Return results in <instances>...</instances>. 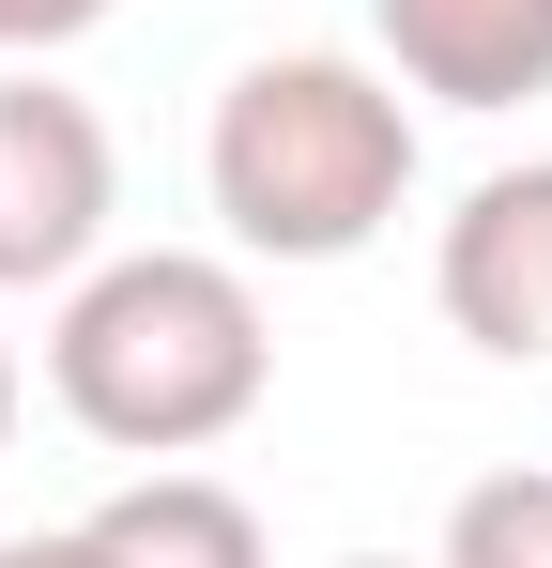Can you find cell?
<instances>
[{"label":"cell","mask_w":552,"mask_h":568,"mask_svg":"<svg viewBox=\"0 0 552 568\" xmlns=\"http://www.w3.org/2000/svg\"><path fill=\"white\" fill-rule=\"evenodd\" d=\"M47 399L78 415L108 462H200V446H231L276 399L262 277L215 262V246H108L92 277H62Z\"/></svg>","instance_id":"1"},{"label":"cell","mask_w":552,"mask_h":568,"mask_svg":"<svg viewBox=\"0 0 552 568\" xmlns=\"http://www.w3.org/2000/svg\"><path fill=\"white\" fill-rule=\"evenodd\" d=\"M200 185H215L231 262H368L415 200V108L338 47H276L215 93Z\"/></svg>","instance_id":"2"},{"label":"cell","mask_w":552,"mask_h":568,"mask_svg":"<svg viewBox=\"0 0 552 568\" xmlns=\"http://www.w3.org/2000/svg\"><path fill=\"white\" fill-rule=\"evenodd\" d=\"M123 215V139L108 108L62 93L47 62H0V292H62L108 262Z\"/></svg>","instance_id":"3"},{"label":"cell","mask_w":552,"mask_h":568,"mask_svg":"<svg viewBox=\"0 0 552 568\" xmlns=\"http://www.w3.org/2000/svg\"><path fill=\"white\" fill-rule=\"evenodd\" d=\"M430 292H446V323L476 338V354H507V369L552 354V154L460 185L446 246H430Z\"/></svg>","instance_id":"4"},{"label":"cell","mask_w":552,"mask_h":568,"mask_svg":"<svg viewBox=\"0 0 552 568\" xmlns=\"http://www.w3.org/2000/svg\"><path fill=\"white\" fill-rule=\"evenodd\" d=\"M399 93L430 108H538L552 93V0H368Z\"/></svg>","instance_id":"5"},{"label":"cell","mask_w":552,"mask_h":568,"mask_svg":"<svg viewBox=\"0 0 552 568\" xmlns=\"http://www.w3.org/2000/svg\"><path fill=\"white\" fill-rule=\"evenodd\" d=\"M78 538H92L108 568H276V554H262V507H246L231 476H200V462H139Z\"/></svg>","instance_id":"6"},{"label":"cell","mask_w":552,"mask_h":568,"mask_svg":"<svg viewBox=\"0 0 552 568\" xmlns=\"http://www.w3.org/2000/svg\"><path fill=\"white\" fill-rule=\"evenodd\" d=\"M430 568H552V462H507L446 507V554Z\"/></svg>","instance_id":"7"},{"label":"cell","mask_w":552,"mask_h":568,"mask_svg":"<svg viewBox=\"0 0 552 568\" xmlns=\"http://www.w3.org/2000/svg\"><path fill=\"white\" fill-rule=\"evenodd\" d=\"M108 16H123V0H0V62H47V47H78Z\"/></svg>","instance_id":"8"},{"label":"cell","mask_w":552,"mask_h":568,"mask_svg":"<svg viewBox=\"0 0 552 568\" xmlns=\"http://www.w3.org/2000/svg\"><path fill=\"white\" fill-rule=\"evenodd\" d=\"M0 568H108V554H92L78 523H47V538H0Z\"/></svg>","instance_id":"9"},{"label":"cell","mask_w":552,"mask_h":568,"mask_svg":"<svg viewBox=\"0 0 552 568\" xmlns=\"http://www.w3.org/2000/svg\"><path fill=\"white\" fill-rule=\"evenodd\" d=\"M0 446H16V338H0Z\"/></svg>","instance_id":"10"},{"label":"cell","mask_w":552,"mask_h":568,"mask_svg":"<svg viewBox=\"0 0 552 568\" xmlns=\"http://www.w3.org/2000/svg\"><path fill=\"white\" fill-rule=\"evenodd\" d=\"M338 568H399V554H338Z\"/></svg>","instance_id":"11"}]
</instances>
